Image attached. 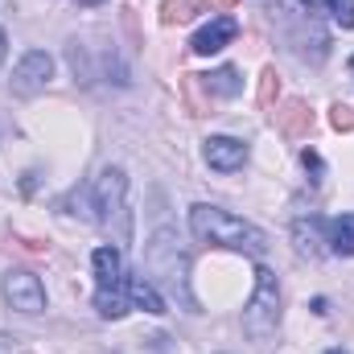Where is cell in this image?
<instances>
[{
	"label": "cell",
	"mask_w": 354,
	"mask_h": 354,
	"mask_svg": "<svg viewBox=\"0 0 354 354\" xmlns=\"http://www.w3.org/2000/svg\"><path fill=\"white\" fill-rule=\"evenodd\" d=\"M189 231L210 243V248H227V252H243V256H264L268 252V235L260 227H252L248 218L223 210V206H206L198 202L189 210Z\"/></svg>",
	"instance_id": "obj_1"
},
{
	"label": "cell",
	"mask_w": 354,
	"mask_h": 354,
	"mask_svg": "<svg viewBox=\"0 0 354 354\" xmlns=\"http://www.w3.org/2000/svg\"><path fill=\"white\" fill-rule=\"evenodd\" d=\"M145 268L174 292L185 309H194V297H189V256H185V248L177 243L174 231H157V235H153V243H149V252H145Z\"/></svg>",
	"instance_id": "obj_2"
},
{
	"label": "cell",
	"mask_w": 354,
	"mask_h": 354,
	"mask_svg": "<svg viewBox=\"0 0 354 354\" xmlns=\"http://www.w3.org/2000/svg\"><path fill=\"white\" fill-rule=\"evenodd\" d=\"M243 330L256 342H268L280 330V280L272 268H256V292L243 309Z\"/></svg>",
	"instance_id": "obj_3"
},
{
	"label": "cell",
	"mask_w": 354,
	"mask_h": 354,
	"mask_svg": "<svg viewBox=\"0 0 354 354\" xmlns=\"http://www.w3.org/2000/svg\"><path fill=\"white\" fill-rule=\"evenodd\" d=\"M0 292H4V301L17 309V313H41L46 309V284L33 276V272H25V268H12V272H4V280H0Z\"/></svg>",
	"instance_id": "obj_4"
},
{
	"label": "cell",
	"mask_w": 354,
	"mask_h": 354,
	"mask_svg": "<svg viewBox=\"0 0 354 354\" xmlns=\"http://www.w3.org/2000/svg\"><path fill=\"white\" fill-rule=\"evenodd\" d=\"M124 198H128V177L124 169H103L99 181H95V218L99 223H115L124 218Z\"/></svg>",
	"instance_id": "obj_5"
},
{
	"label": "cell",
	"mask_w": 354,
	"mask_h": 354,
	"mask_svg": "<svg viewBox=\"0 0 354 354\" xmlns=\"http://www.w3.org/2000/svg\"><path fill=\"white\" fill-rule=\"evenodd\" d=\"M50 79H54V58H50L46 50H29V54L17 62V71H12V91H17V95H33V91L46 87Z\"/></svg>",
	"instance_id": "obj_6"
},
{
	"label": "cell",
	"mask_w": 354,
	"mask_h": 354,
	"mask_svg": "<svg viewBox=\"0 0 354 354\" xmlns=\"http://www.w3.org/2000/svg\"><path fill=\"white\" fill-rule=\"evenodd\" d=\"M202 157H206L210 169L235 174V169H243V161H248V145L235 140V136H210V140H202Z\"/></svg>",
	"instance_id": "obj_7"
},
{
	"label": "cell",
	"mask_w": 354,
	"mask_h": 354,
	"mask_svg": "<svg viewBox=\"0 0 354 354\" xmlns=\"http://www.w3.org/2000/svg\"><path fill=\"white\" fill-rule=\"evenodd\" d=\"M235 33H239V25H235V17H214L210 25H202L198 33H194V41H189V50L194 54H218L227 41H235Z\"/></svg>",
	"instance_id": "obj_8"
},
{
	"label": "cell",
	"mask_w": 354,
	"mask_h": 354,
	"mask_svg": "<svg viewBox=\"0 0 354 354\" xmlns=\"http://www.w3.org/2000/svg\"><path fill=\"white\" fill-rule=\"evenodd\" d=\"M292 243H297V252H301V256H322V252H326V243H330V223H326V218H317V214L297 218V223H292Z\"/></svg>",
	"instance_id": "obj_9"
},
{
	"label": "cell",
	"mask_w": 354,
	"mask_h": 354,
	"mask_svg": "<svg viewBox=\"0 0 354 354\" xmlns=\"http://www.w3.org/2000/svg\"><path fill=\"white\" fill-rule=\"evenodd\" d=\"M276 128H280L288 140L309 136V128H313V111H309V103H305V99H284L280 111H276Z\"/></svg>",
	"instance_id": "obj_10"
},
{
	"label": "cell",
	"mask_w": 354,
	"mask_h": 354,
	"mask_svg": "<svg viewBox=\"0 0 354 354\" xmlns=\"http://www.w3.org/2000/svg\"><path fill=\"white\" fill-rule=\"evenodd\" d=\"M124 288H128V305H136V309H145V313H169L165 309V297L157 292V284L140 272V276H124Z\"/></svg>",
	"instance_id": "obj_11"
},
{
	"label": "cell",
	"mask_w": 354,
	"mask_h": 354,
	"mask_svg": "<svg viewBox=\"0 0 354 354\" xmlns=\"http://www.w3.org/2000/svg\"><path fill=\"white\" fill-rule=\"evenodd\" d=\"M202 87H206L210 99H235V95L243 91V79H239V71H235V66H218V71L202 75Z\"/></svg>",
	"instance_id": "obj_12"
},
{
	"label": "cell",
	"mask_w": 354,
	"mask_h": 354,
	"mask_svg": "<svg viewBox=\"0 0 354 354\" xmlns=\"http://www.w3.org/2000/svg\"><path fill=\"white\" fill-rule=\"evenodd\" d=\"M91 268H95L99 284H124V260H120V252H115V248H95Z\"/></svg>",
	"instance_id": "obj_13"
},
{
	"label": "cell",
	"mask_w": 354,
	"mask_h": 354,
	"mask_svg": "<svg viewBox=\"0 0 354 354\" xmlns=\"http://www.w3.org/2000/svg\"><path fill=\"white\" fill-rule=\"evenodd\" d=\"M181 99H185V111L189 115H206L210 111V95H202V75H181Z\"/></svg>",
	"instance_id": "obj_14"
},
{
	"label": "cell",
	"mask_w": 354,
	"mask_h": 354,
	"mask_svg": "<svg viewBox=\"0 0 354 354\" xmlns=\"http://www.w3.org/2000/svg\"><path fill=\"white\" fill-rule=\"evenodd\" d=\"M330 252L354 256V214H338V218L330 223Z\"/></svg>",
	"instance_id": "obj_15"
},
{
	"label": "cell",
	"mask_w": 354,
	"mask_h": 354,
	"mask_svg": "<svg viewBox=\"0 0 354 354\" xmlns=\"http://www.w3.org/2000/svg\"><path fill=\"white\" fill-rule=\"evenodd\" d=\"M309 12H330L342 29H354V0H301Z\"/></svg>",
	"instance_id": "obj_16"
},
{
	"label": "cell",
	"mask_w": 354,
	"mask_h": 354,
	"mask_svg": "<svg viewBox=\"0 0 354 354\" xmlns=\"http://www.w3.org/2000/svg\"><path fill=\"white\" fill-rule=\"evenodd\" d=\"M189 17H194V0H165L161 4V25H169V29L185 25Z\"/></svg>",
	"instance_id": "obj_17"
},
{
	"label": "cell",
	"mask_w": 354,
	"mask_h": 354,
	"mask_svg": "<svg viewBox=\"0 0 354 354\" xmlns=\"http://www.w3.org/2000/svg\"><path fill=\"white\" fill-rule=\"evenodd\" d=\"M276 99H280V75L268 66L260 75V107H276Z\"/></svg>",
	"instance_id": "obj_18"
},
{
	"label": "cell",
	"mask_w": 354,
	"mask_h": 354,
	"mask_svg": "<svg viewBox=\"0 0 354 354\" xmlns=\"http://www.w3.org/2000/svg\"><path fill=\"white\" fill-rule=\"evenodd\" d=\"M330 128H334V132H354V107L334 103V107H330Z\"/></svg>",
	"instance_id": "obj_19"
},
{
	"label": "cell",
	"mask_w": 354,
	"mask_h": 354,
	"mask_svg": "<svg viewBox=\"0 0 354 354\" xmlns=\"http://www.w3.org/2000/svg\"><path fill=\"white\" fill-rule=\"evenodd\" d=\"M235 4H239V0H198V8H202V12H218V17H227Z\"/></svg>",
	"instance_id": "obj_20"
},
{
	"label": "cell",
	"mask_w": 354,
	"mask_h": 354,
	"mask_svg": "<svg viewBox=\"0 0 354 354\" xmlns=\"http://www.w3.org/2000/svg\"><path fill=\"white\" fill-rule=\"evenodd\" d=\"M301 165H305V169H313L317 177H322V169H326V165H322V157H317L313 149H305V153H301Z\"/></svg>",
	"instance_id": "obj_21"
},
{
	"label": "cell",
	"mask_w": 354,
	"mask_h": 354,
	"mask_svg": "<svg viewBox=\"0 0 354 354\" xmlns=\"http://www.w3.org/2000/svg\"><path fill=\"white\" fill-rule=\"evenodd\" d=\"M4 54H8V33L0 29V62H4Z\"/></svg>",
	"instance_id": "obj_22"
},
{
	"label": "cell",
	"mask_w": 354,
	"mask_h": 354,
	"mask_svg": "<svg viewBox=\"0 0 354 354\" xmlns=\"http://www.w3.org/2000/svg\"><path fill=\"white\" fill-rule=\"evenodd\" d=\"M0 354H12V338H0Z\"/></svg>",
	"instance_id": "obj_23"
},
{
	"label": "cell",
	"mask_w": 354,
	"mask_h": 354,
	"mask_svg": "<svg viewBox=\"0 0 354 354\" xmlns=\"http://www.w3.org/2000/svg\"><path fill=\"white\" fill-rule=\"evenodd\" d=\"M79 4H103V0H79Z\"/></svg>",
	"instance_id": "obj_24"
},
{
	"label": "cell",
	"mask_w": 354,
	"mask_h": 354,
	"mask_svg": "<svg viewBox=\"0 0 354 354\" xmlns=\"http://www.w3.org/2000/svg\"><path fill=\"white\" fill-rule=\"evenodd\" d=\"M326 354H346V351H326Z\"/></svg>",
	"instance_id": "obj_25"
},
{
	"label": "cell",
	"mask_w": 354,
	"mask_h": 354,
	"mask_svg": "<svg viewBox=\"0 0 354 354\" xmlns=\"http://www.w3.org/2000/svg\"><path fill=\"white\" fill-rule=\"evenodd\" d=\"M351 75H354V58H351Z\"/></svg>",
	"instance_id": "obj_26"
}]
</instances>
